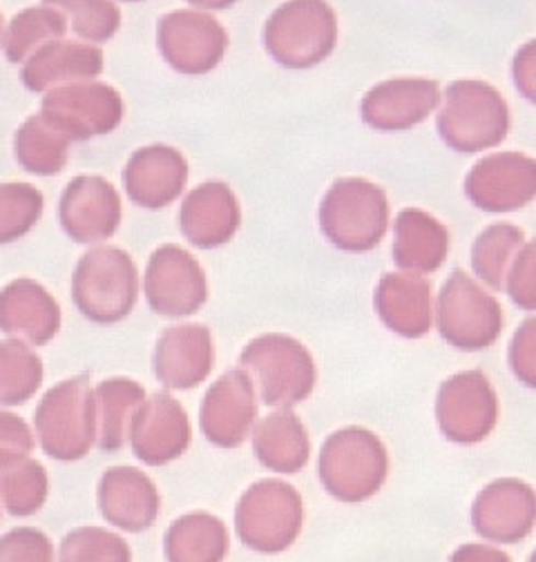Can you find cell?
I'll use <instances>...</instances> for the list:
<instances>
[{"instance_id":"obj_19","label":"cell","mask_w":536,"mask_h":562,"mask_svg":"<svg viewBox=\"0 0 536 562\" xmlns=\"http://www.w3.org/2000/svg\"><path fill=\"white\" fill-rule=\"evenodd\" d=\"M469 518L483 540L518 544L536 525L534 486L518 477H499L479 491Z\"/></svg>"},{"instance_id":"obj_41","label":"cell","mask_w":536,"mask_h":562,"mask_svg":"<svg viewBox=\"0 0 536 562\" xmlns=\"http://www.w3.org/2000/svg\"><path fill=\"white\" fill-rule=\"evenodd\" d=\"M512 375L529 391L536 389V317H527L514 333L507 350Z\"/></svg>"},{"instance_id":"obj_18","label":"cell","mask_w":536,"mask_h":562,"mask_svg":"<svg viewBox=\"0 0 536 562\" xmlns=\"http://www.w3.org/2000/svg\"><path fill=\"white\" fill-rule=\"evenodd\" d=\"M215 360V339L211 328L183 322L159 333L153 353V371L168 393L192 391L211 378Z\"/></svg>"},{"instance_id":"obj_27","label":"cell","mask_w":536,"mask_h":562,"mask_svg":"<svg viewBox=\"0 0 536 562\" xmlns=\"http://www.w3.org/2000/svg\"><path fill=\"white\" fill-rule=\"evenodd\" d=\"M248 438L255 460L271 473L293 475L311 460L309 429L293 408H273L255 422Z\"/></svg>"},{"instance_id":"obj_42","label":"cell","mask_w":536,"mask_h":562,"mask_svg":"<svg viewBox=\"0 0 536 562\" xmlns=\"http://www.w3.org/2000/svg\"><path fill=\"white\" fill-rule=\"evenodd\" d=\"M36 447V438L27 422L12 413L0 408V469L14 460L27 458Z\"/></svg>"},{"instance_id":"obj_9","label":"cell","mask_w":536,"mask_h":562,"mask_svg":"<svg viewBox=\"0 0 536 562\" xmlns=\"http://www.w3.org/2000/svg\"><path fill=\"white\" fill-rule=\"evenodd\" d=\"M338 45V16L326 0H287L264 25V47L287 69H309Z\"/></svg>"},{"instance_id":"obj_8","label":"cell","mask_w":536,"mask_h":562,"mask_svg":"<svg viewBox=\"0 0 536 562\" xmlns=\"http://www.w3.org/2000/svg\"><path fill=\"white\" fill-rule=\"evenodd\" d=\"M434 322L440 337L465 353H479L494 346L505 328L501 302L479 281L456 268L434 300Z\"/></svg>"},{"instance_id":"obj_7","label":"cell","mask_w":536,"mask_h":562,"mask_svg":"<svg viewBox=\"0 0 536 562\" xmlns=\"http://www.w3.org/2000/svg\"><path fill=\"white\" fill-rule=\"evenodd\" d=\"M139 268L116 246H94L72 272V302L79 313L101 326L119 324L139 302Z\"/></svg>"},{"instance_id":"obj_33","label":"cell","mask_w":536,"mask_h":562,"mask_svg":"<svg viewBox=\"0 0 536 562\" xmlns=\"http://www.w3.org/2000/svg\"><path fill=\"white\" fill-rule=\"evenodd\" d=\"M67 34V19L47 5L27 8L19 12L10 25L3 30L0 47L10 63L23 65L38 47L45 43L65 38Z\"/></svg>"},{"instance_id":"obj_4","label":"cell","mask_w":536,"mask_h":562,"mask_svg":"<svg viewBox=\"0 0 536 562\" xmlns=\"http://www.w3.org/2000/svg\"><path fill=\"white\" fill-rule=\"evenodd\" d=\"M436 127L443 144L460 155H479L501 146L510 132V108L485 81H454L440 92Z\"/></svg>"},{"instance_id":"obj_13","label":"cell","mask_w":536,"mask_h":562,"mask_svg":"<svg viewBox=\"0 0 536 562\" xmlns=\"http://www.w3.org/2000/svg\"><path fill=\"white\" fill-rule=\"evenodd\" d=\"M157 47L179 75H209L228 49L224 25L201 10H175L157 23Z\"/></svg>"},{"instance_id":"obj_2","label":"cell","mask_w":536,"mask_h":562,"mask_svg":"<svg viewBox=\"0 0 536 562\" xmlns=\"http://www.w3.org/2000/svg\"><path fill=\"white\" fill-rule=\"evenodd\" d=\"M239 369L250 378L257 400L271 408H293L306 402L317 384L311 350L284 333L250 339L239 353Z\"/></svg>"},{"instance_id":"obj_39","label":"cell","mask_w":536,"mask_h":562,"mask_svg":"<svg viewBox=\"0 0 536 562\" xmlns=\"http://www.w3.org/2000/svg\"><path fill=\"white\" fill-rule=\"evenodd\" d=\"M0 562H56V553L45 531L19 527L0 538Z\"/></svg>"},{"instance_id":"obj_40","label":"cell","mask_w":536,"mask_h":562,"mask_svg":"<svg viewBox=\"0 0 536 562\" xmlns=\"http://www.w3.org/2000/svg\"><path fill=\"white\" fill-rule=\"evenodd\" d=\"M503 291L521 311H536V248L532 241H525V246L514 257Z\"/></svg>"},{"instance_id":"obj_44","label":"cell","mask_w":536,"mask_h":562,"mask_svg":"<svg viewBox=\"0 0 536 562\" xmlns=\"http://www.w3.org/2000/svg\"><path fill=\"white\" fill-rule=\"evenodd\" d=\"M449 562H514L507 551L501 547L483 544V542H469L458 547L451 555Z\"/></svg>"},{"instance_id":"obj_36","label":"cell","mask_w":536,"mask_h":562,"mask_svg":"<svg viewBox=\"0 0 536 562\" xmlns=\"http://www.w3.org/2000/svg\"><path fill=\"white\" fill-rule=\"evenodd\" d=\"M45 210L43 192L25 181L0 183V246L32 233Z\"/></svg>"},{"instance_id":"obj_28","label":"cell","mask_w":536,"mask_h":562,"mask_svg":"<svg viewBox=\"0 0 536 562\" xmlns=\"http://www.w3.org/2000/svg\"><path fill=\"white\" fill-rule=\"evenodd\" d=\"M449 231L421 207L400 210L393 222V263L416 274L436 272L449 257Z\"/></svg>"},{"instance_id":"obj_26","label":"cell","mask_w":536,"mask_h":562,"mask_svg":"<svg viewBox=\"0 0 536 562\" xmlns=\"http://www.w3.org/2000/svg\"><path fill=\"white\" fill-rule=\"evenodd\" d=\"M63 324L54 295L34 279H14L0 291V333L30 346L49 344Z\"/></svg>"},{"instance_id":"obj_16","label":"cell","mask_w":536,"mask_h":562,"mask_svg":"<svg viewBox=\"0 0 536 562\" xmlns=\"http://www.w3.org/2000/svg\"><path fill=\"white\" fill-rule=\"evenodd\" d=\"M127 442L134 458L146 467H166L179 460L192 442L190 417L183 404L168 391L146 395L132 417Z\"/></svg>"},{"instance_id":"obj_34","label":"cell","mask_w":536,"mask_h":562,"mask_svg":"<svg viewBox=\"0 0 536 562\" xmlns=\"http://www.w3.org/2000/svg\"><path fill=\"white\" fill-rule=\"evenodd\" d=\"M45 380V367L32 346L21 339H0V406L30 402Z\"/></svg>"},{"instance_id":"obj_21","label":"cell","mask_w":536,"mask_h":562,"mask_svg":"<svg viewBox=\"0 0 536 562\" xmlns=\"http://www.w3.org/2000/svg\"><path fill=\"white\" fill-rule=\"evenodd\" d=\"M179 231L199 250L226 246L239 231L242 207L224 181H206L188 192L179 207Z\"/></svg>"},{"instance_id":"obj_11","label":"cell","mask_w":536,"mask_h":562,"mask_svg":"<svg viewBox=\"0 0 536 562\" xmlns=\"http://www.w3.org/2000/svg\"><path fill=\"white\" fill-rule=\"evenodd\" d=\"M144 297L164 319L192 317L209 302L206 272L186 248L159 246L146 263Z\"/></svg>"},{"instance_id":"obj_45","label":"cell","mask_w":536,"mask_h":562,"mask_svg":"<svg viewBox=\"0 0 536 562\" xmlns=\"http://www.w3.org/2000/svg\"><path fill=\"white\" fill-rule=\"evenodd\" d=\"M186 3H190L194 10H201V12H220V10L233 8L237 0H186Z\"/></svg>"},{"instance_id":"obj_31","label":"cell","mask_w":536,"mask_h":562,"mask_svg":"<svg viewBox=\"0 0 536 562\" xmlns=\"http://www.w3.org/2000/svg\"><path fill=\"white\" fill-rule=\"evenodd\" d=\"M70 140L56 132L41 114L30 116L16 130L14 157L19 166L36 177H54L67 166Z\"/></svg>"},{"instance_id":"obj_32","label":"cell","mask_w":536,"mask_h":562,"mask_svg":"<svg viewBox=\"0 0 536 562\" xmlns=\"http://www.w3.org/2000/svg\"><path fill=\"white\" fill-rule=\"evenodd\" d=\"M525 241V233L512 224H494L477 237L472 246V270L483 289L503 291L507 270Z\"/></svg>"},{"instance_id":"obj_43","label":"cell","mask_w":536,"mask_h":562,"mask_svg":"<svg viewBox=\"0 0 536 562\" xmlns=\"http://www.w3.org/2000/svg\"><path fill=\"white\" fill-rule=\"evenodd\" d=\"M512 77L518 94L527 103H536V43L534 41L525 43L516 52L514 65H512Z\"/></svg>"},{"instance_id":"obj_6","label":"cell","mask_w":536,"mask_h":562,"mask_svg":"<svg viewBox=\"0 0 536 562\" xmlns=\"http://www.w3.org/2000/svg\"><path fill=\"white\" fill-rule=\"evenodd\" d=\"M320 231L331 246L345 252H369L389 231L387 192L367 179L345 177L335 181L320 203Z\"/></svg>"},{"instance_id":"obj_17","label":"cell","mask_w":536,"mask_h":562,"mask_svg":"<svg viewBox=\"0 0 536 562\" xmlns=\"http://www.w3.org/2000/svg\"><path fill=\"white\" fill-rule=\"evenodd\" d=\"M465 194L483 213H516L536 196V161L523 153L483 157L467 172Z\"/></svg>"},{"instance_id":"obj_35","label":"cell","mask_w":536,"mask_h":562,"mask_svg":"<svg viewBox=\"0 0 536 562\" xmlns=\"http://www.w3.org/2000/svg\"><path fill=\"white\" fill-rule=\"evenodd\" d=\"M49 494L47 469L34 458H21L0 469V505L25 518L43 509Z\"/></svg>"},{"instance_id":"obj_1","label":"cell","mask_w":536,"mask_h":562,"mask_svg":"<svg viewBox=\"0 0 536 562\" xmlns=\"http://www.w3.org/2000/svg\"><path fill=\"white\" fill-rule=\"evenodd\" d=\"M317 477L326 494L345 505H360L380 494L389 477V451L365 427L333 431L320 449Z\"/></svg>"},{"instance_id":"obj_37","label":"cell","mask_w":536,"mask_h":562,"mask_svg":"<svg viewBox=\"0 0 536 562\" xmlns=\"http://www.w3.org/2000/svg\"><path fill=\"white\" fill-rule=\"evenodd\" d=\"M43 3L70 19L72 32L90 45L112 41L121 27V10L114 0H43Z\"/></svg>"},{"instance_id":"obj_23","label":"cell","mask_w":536,"mask_h":562,"mask_svg":"<svg viewBox=\"0 0 536 562\" xmlns=\"http://www.w3.org/2000/svg\"><path fill=\"white\" fill-rule=\"evenodd\" d=\"M188 183V161L172 148L153 144L132 153L123 168V188L134 205L161 210L175 203Z\"/></svg>"},{"instance_id":"obj_12","label":"cell","mask_w":536,"mask_h":562,"mask_svg":"<svg viewBox=\"0 0 536 562\" xmlns=\"http://www.w3.org/2000/svg\"><path fill=\"white\" fill-rule=\"evenodd\" d=\"M38 114L72 144L114 132L123 121L125 103L112 86L83 81L45 92Z\"/></svg>"},{"instance_id":"obj_5","label":"cell","mask_w":536,"mask_h":562,"mask_svg":"<svg viewBox=\"0 0 536 562\" xmlns=\"http://www.w3.org/2000/svg\"><path fill=\"white\" fill-rule=\"evenodd\" d=\"M235 533L239 542L261 555L291 549L306 520L300 491L280 477L253 482L235 505Z\"/></svg>"},{"instance_id":"obj_22","label":"cell","mask_w":536,"mask_h":562,"mask_svg":"<svg viewBox=\"0 0 536 562\" xmlns=\"http://www.w3.org/2000/svg\"><path fill=\"white\" fill-rule=\"evenodd\" d=\"M373 308L387 330L402 339H423L434 326V286L416 272H387L380 277Z\"/></svg>"},{"instance_id":"obj_46","label":"cell","mask_w":536,"mask_h":562,"mask_svg":"<svg viewBox=\"0 0 536 562\" xmlns=\"http://www.w3.org/2000/svg\"><path fill=\"white\" fill-rule=\"evenodd\" d=\"M3 30H5V21H3V12H0V38H3Z\"/></svg>"},{"instance_id":"obj_24","label":"cell","mask_w":536,"mask_h":562,"mask_svg":"<svg viewBox=\"0 0 536 562\" xmlns=\"http://www.w3.org/2000/svg\"><path fill=\"white\" fill-rule=\"evenodd\" d=\"M440 105V86L432 79H391L373 86L362 103V121L378 132L421 125Z\"/></svg>"},{"instance_id":"obj_25","label":"cell","mask_w":536,"mask_h":562,"mask_svg":"<svg viewBox=\"0 0 536 562\" xmlns=\"http://www.w3.org/2000/svg\"><path fill=\"white\" fill-rule=\"evenodd\" d=\"M103 52L81 41H52L38 47L21 67L25 90L45 94L60 86L94 81L103 72Z\"/></svg>"},{"instance_id":"obj_29","label":"cell","mask_w":536,"mask_h":562,"mask_svg":"<svg viewBox=\"0 0 536 562\" xmlns=\"http://www.w3.org/2000/svg\"><path fill=\"white\" fill-rule=\"evenodd\" d=\"M231 551V531L209 512L179 516L164 533L166 562H224Z\"/></svg>"},{"instance_id":"obj_15","label":"cell","mask_w":536,"mask_h":562,"mask_svg":"<svg viewBox=\"0 0 536 562\" xmlns=\"http://www.w3.org/2000/svg\"><path fill=\"white\" fill-rule=\"evenodd\" d=\"M250 378L237 367L222 373L199 406V431L217 449H239L259 415Z\"/></svg>"},{"instance_id":"obj_3","label":"cell","mask_w":536,"mask_h":562,"mask_svg":"<svg viewBox=\"0 0 536 562\" xmlns=\"http://www.w3.org/2000/svg\"><path fill=\"white\" fill-rule=\"evenodd\" d=\"M34 431L43 453L56 462H79L99 436L97 400L90 375L54 384L34 411Z\"/></svg>"},{"instance_id":"obj_10","label":"cell","mask_w":536,"mask_h":562,"mask_svg":"<svg viewBox=\"0 0 536 562\" xmlns=\"http://www.w3.org/2000/svg\"><path fill=\"white\" fill-rule=\"evenodd\" d=\"M499 395L481 371L449 375L436 395V425L443 438L458 447L488 440L499 425Z\"/></svg>"},{"instance_id":"obj_14","label":"cell","mask_w":536,"mask_h":562,"mask_svg":"<svg viewBox=\"0 0 536 562\" xmlns=\"http://www.w3.org/2000/svg\"><path fill=\"white\" fill-rule=\"evenodd\" d=\"M123 220L116 188L99 175H81L65 186L58 201V224L75 244L97 246L114 237Z\"/></svg>"},{"instance_id":"obj_47","label":"cell","mask_w":536,"mask_h":562,"mask_svg":"<svg viewBox=\"0 0 536 562\" xmlns=\"http://www.w3.org/2000/svg\"><path fill=\"white\" fill-rule=\"evenodd\" d=\"M121 3H142V0H121Z\"/></svg>"},{"instance_id":"obj_20","label":"cell","mask_w":536,"mask_h":562,"mask_svg":"<svg viewBox=\"0 0 536 562\" xmlns=\"http://www.w3.org/2000/svg\"><path fill=\"white\" fill-rule=\"evenodd\" d=\"M97 505L110 527L142 533L155 527L164 501L155 480L142 469L110 467L99 480Z\"/></svg>"},{"instance_id":"obj_30","label":"cell","mask_w":536,"mask_h":562,"mask_svg":"<svg viewBox=\"0 0 536 562\" xmlns=\"http://www.w3.org/2000/svg\"><path fill=\"white\" fill-rule=\"evenodd\" d=\"M97 400V447L119 451L127 442L132 417L146 400V389L130 378H110L94 386Z\"/></svg>"},{"instance_id":"obj_38","label":"cell","mask_w":536,"mask_h":562,"mask_svg":"<svg viewBox=\"0 0 536 562\" xmlns=\"http://www.w3.org/2000/svg\"><path fill=\"white\" fill-rule=\"evenodd\" d=\"M58 562H132V549L116 531L79 527L60 540Z\"/></svg>"}]
</instances>
